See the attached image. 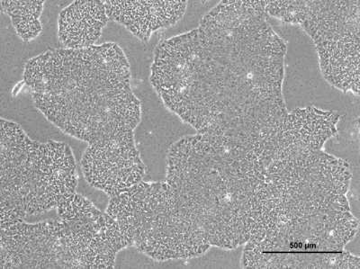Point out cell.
Wrapping results in <instances>:
<instances>
[{
  "instance_id": "obj_13",
  "label": "cell",
  "mask_w": 360,
  "mask_h": 269,
  "mask_svg": "<svg viewBox=\"0 0 360 269\" xmlns=\"http://www.w3.org/2000/svg\"><path fill=\"white\" fill-rule=\"evenodd\" d=\"M44 1L39 0H3L1 11L11 19L15 33L25 43L33 41L43 31L40 18L43 14Z\"/></svg>"
},
{
  "instance_id": "obj_12",
  "label": "cell",
  "mask_w": 360,
  "mask_h": 269,
  "mask_svg": "<svg viewBox=\"0 0 360 269\" xmlns=\"http://www.w3.org/2000/svg\"><path fill=\"white\" fill-rule=\"evenodd\" d=\"M240 265L244 268L358 269L360 258L345 249L327 253H269L243 249Z\"/></svg>"
},
{
  "instance_id": "obj_5",
  "label": "cell",
  "mask_w": 360,
  "mask_h": 269,
  "mask_svg": "<svg viewBox=\"0 0 360 269\" xmlns=\"http://www.w3.org/2000/svg\"><path fill=\"white\" fill-rule=\"evenodd\" d=\"M78 165L65 143L37 142L0 121V225L56 210L77 193Z\"/></svg>"
},
{
  "instance_id": "obj_2",
  "label": "cell",
  "mask_w": 360,
  "mask_h": 269,
  "mask_svg": "<svg viewBox=\"0 0 360 269\" xmlns=\"http://www.w3.org/2000/svg\"><path fill=\"white\" fill-rule=\"evenodd\" d=\"M165 181L211 247L233 251L255 235L266 164L253 143L200 133L182 138L169 150Z\"/></svg>"
},
{
  "instance_id": "obj_8",
  "label": "cell",
  "mask_w": 360,
  "mask_h": 269,
  "mask_svg": "<svg viewBox=\"0 0 360 269\" xmlns=\"http://www.w3.org/2000/svg\"><path fill=\"white\" fill-rule=\"evenodd\" d=\"M0 265L12 268H73L67 224L59 216L0 225Z\"/></svg>"
},
{
  "instance_id": "obj_4",
  "label": "cell",
  "mask_w": 360,
  "mask_h": 269,
  "mask_svg": "<svg viewBox=\"0 0 360 269\" xmlns=\"http://www.w3.org/2000/svg\"><path fill=\"white\" fill-rule=\"evenodd\" d=\"M348 162L323 150H305L266 165L264 220L243 249L269 253L342 251L359 233L348 192Z\"/></svg>"
},
{
  "instance_id": "obj_3",
  "label": "cell",
  "mask_w": 360,
  "mask_h": 269,
  "mask_svg": "<svg viewBox=\"0 0 360 269\" xmlns=\"http://www.w3.org/2000/svg\"><path fill=\"white\" fill-rule=\"evenodd\" d=\"M24 81L35 107L88 145L134 132L141 123L130 64L117 44L47 51L25 64Z\"/></svg>"
},
{
  "instance_id": "obj_9",
  "label": "cell",
  "mask_w": 360,
  "mask_h": 269,
  "mask_svg": "<svg viewBox=\"0 0 360 269\" xmlns=\"http://www.w3.org/2000/svg\"><path fill=\"white\" fill-rule=\"evenodd\" d=\"M80 166L86 183L109 197H117L141 183L147 172L135 143L134 132L89 144Z\"/></svg>"
},
{
  "instance_id": "obj_6",
  "label": "cell",
  "mask_w": 360,
  "mask_h": 269,
  "mask_svg": "<svg viewBox=\"0 0 360 269\" xmlns=\"http://www.w3.org/2000/svg\"><path fill=\"white\" fill-rule=\"evenodd\" d=\"M105 213L131 247L153 261L200 257L211 248L204 230L176 203L166 181L134 185L110 197Z\"/></svg>"
},
{
  "instance_id": "obj_11",
  "label": "cell",
  "mask_w": 360,
  "mask_h": 269,
  "mask_svg": "<svg viewBox=\"0 0 360 269\" xmlns=\"http://www.w3.org/2000/svg\"><path fill=\"white\" fill-rule=\"evenodd\" d=\"M109 20L105 1H74L60 12L58 38L65 49L94 46Z\"/></svg>"
},
{
  "instance_id": "obj_10",
  "label": "cell",
  "mask_w": 360,
  "mask_h": 269,
  "mask_svg": "<svg viewBox=\"0 0 360 269\" xmlns=\"http://www.w3.org/2000/svg\"><path fill=\"white\" fill-rule=\"evenodd\" d=\"M188 1H111L105 6L110 20L123 25L141 41H148L157 31L173 27L181 20Z\"/></svg>"
},
{
  "instance_id": "obj_1",
  "label": "cell",
  "mask_w": 360,
  "mask_h": 269,
  "mask_svg": "<svg viewBox=\"0 0 360 269\" xmlns=\"http://www.w3.org/2000/svg\"><path fill=\"white\" fill-rule=\"evenodd\" d=\"M269 20L266 1H223L160 41L150 79L164 105L200 134L256 143L281 126L287 44Z\"/></svg>"
},
{
  "instance_id": "obj_7",
  "label": "cell",
  "mask_w": 360,
  "mask_h": 269,
  "mask_svg": "<svg viewBox=\"0 0 360 269\" xmlns=\"http://www.w3.org/2000/svg\"><path fill=\"white\" fill-rule=\"evenodd\" d=\"M266 12L301 25L316 46L324 79L359 95V1H269Z\"/></svg>"
}]
</instances>
